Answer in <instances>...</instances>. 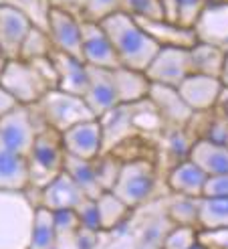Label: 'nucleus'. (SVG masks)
<instances>
[{"label": "nucleus", "instance_id": "nucleus-1", "mask_svg": "<svg viewBox=\"0 0 228 249\" xmlns=\"http://www.w3.org/2000/svg\"><path fill=\"white\" fill-rule=\"evenodd\" d=\"M101 27L105 29L113 49H115L121 67L146 71L151 59L160 51V45L147 33H144L133 17L125 15V12H113L111 17L101 20Z\"/></svg>", "mask_w": 228, "mask_h": 249}, {"label": "nucleus", "instance_id": "nucleus-2", "mask_svg": "<svg viewBox=\"0 0 228 249\" xmlns=\"http://www.w3.org/2000/svg\"><path fill=\"white\" fill-rule=\"evenodd\" d=\"M34 211L29 191H0V249H29Z\"/></svg>", "mask_w": 228, "mask_h": 249}, {"label": "nucleus", "instance_id": "nucleus-3", "mask_svg": "<svg viewBox=\"0 0 228 249\" xmlns=\"http://www.w3.org/2000/svg\"><path fill=\"white\" fill-rule=\"evenodd\" d=\"M29 177H31V189L41 191L55 180L63 172V162H65V146H63L61 132L53 128H45L36 134L33 150L29 154Z\"/></svg>", "mask_w": 228, "mask_h": 249}, {"label": "nucleus", "instance_id": "nucleus-4", "mask_svg": "<svg viewBox=\"0 0 228 249\" xmlns=\"http://www.w3.org/2000/svg\"><path fill=\"white\" fill-rule=\"evenodd\" d=\"M156 191V166L147 158L123 160L119 177L111 193L119 196L130 209L144 205Z\"/></svg>", "mask_w": 228, "mask_h": 249}, {"label": "nucleus", "instance_id": "nucleus-5", "mask_svg": "<svg viewBox=\"0 0 228 249\" xmlns=\"http://www.w3.org/2000/svg\"><path fill=\"white\" fill-rule=\"evenodd\" d=\"M0 87L16 99L18 106H34L50 89L31 61L12 59L0 71Z\"/></svg>", "mask_w": 228, "mask_h": 249}, {"label": "nucleus", "instance_id": "nucleus-6", "mask_svg": "<svg viewBox=\"0 0 228 249\" xmlns=\"http://www.w3.org/2000/svg\"><path fill=\"white\" fill-rule=\"evenodd\" d=\"M36 107H39L47 128H53L61 134L81 122L95 118L83 97L65 93L61 89H49L45 97L36 104Z\"/></svg>", "mask_w": 228, "mask_h": 249}, {"label": "nucleus", "instance_id": "nucleus-7", "mask_svg": "<svg viewBox=\"0 0 228 249\" xmlns=\"http://www.w3.org/2000/svg\"><path fill=\"white\" fill-rule=\"evenodd\" d=\"M149 83L178 87L188 75H192V61L190 49L180 47H160L158 55L144 71Z\"/></svg>", "mask_w": 228, "mask_h": 249}, {"label": "nucleus", "instance_id": "nucleus-8", "mask_svg": "<svg viewBox=\"0 0 228 249\" xmlns=\"http://www.w3.org/2000/svg\"><path fill=\"white\" fill-rule=\"evenodd\" d=\"M39 130L33 124L29 106H16L0 118V146L29 158Z\"/></svg>", "mask_w": 228, "mask_h": 249}, {"label": "nucleus", "instance_id": "nucleus-9", "mask_svg": "<svg viewBox=\"0 0 228 249\" xmlns=\"http://www.w3.org/2000/svg\"><path fill=\"white\" fill-rule=\"evenodd\" d=\"M47 33L50 36L55 51L71 55L75 59L83 61V49H81V20L69 15L65 10L49 8L47 15ZM85 63V61H83Z\"/></svg>", "mask_w": 228, "mask_h": 249}, {"label": "nucleus", "instance_id": "nucleus-10", "mask_svg": "<svg viewBox=\"0 0 228 249\" xmlns=\"http://www.w3.org/2000/svg\"><path fill=\"white\" fill-rule=\"evenodd\" d=\"M81 49H83V61L87 65L101 69L121 67L115 55V49H113L101 22L81 20Z\"/></svg>", "mask_w": 228, "mask_h": 249}, {"label": "nucleus", "instance_id": "nucleus-11", "mask_svg": "<svg viewBox=\"0 0 228 249\" xmlns=\"http://www.w3.org/2000/svg\"><path fill=\"white\" fill-rule=\"evenodd\" d=\"M65 154L95 160L99 154H103V126L97 118L81 122L61 134Z\"/></svg>", "mask_w": 228, "mask_h": 249}, {"label": "nucleus", "instance_id": "nucleus-12", "mask_svg": "<svg viewBox=\"0 0 228 249\" xmlns=\"http://www.w3.org/2000/svg\"><path fill=\"white\" fill-rule=\"evenodd\" d=\"M31 27L33 20L27 12L12 4H0V49H2L6 61L18 59L22 41Z\"/></svg>", "mask_w": 228, "mask_h": 249}, {"label": "nucleus", "instance_id": "nucleus-13", "mask_svg": "<svg viewBox=\"0 0 228 249\" xmlns=\"http://www.w3.org/2000/svg\"><path fill=\"white\" fill-rule=\"evenodd\" d=\"M176 89H178V93L182 95V99L192 111H210L216 107L224 85L218 77L192 73V75H188Z\"/></svg>", "mask_w": 228, "mask_h": 249}, {"label": "nucleus", "instance_id": "nucleus-14", "mask_svg": "<svg viewBox=\"0 0 228 249\" xmlns=\"http://www.w3.org/2000/svg\"><path fill=\"white\" fill-rule=\"evenodd\" d=\"M198 43H206L228 53V4L210 2L194 24Z\"/></svg>", "mask_w": 228, "mask_h": 249}, {"label": "nucleus", "instance_id": "nucleus-15", "mask_svg": "<svg viewBox=\"0 0 228 249\" xmlns=\"http://www.w3.org/2000/svg\"><path fill=\"white\" fill-rule=\"evenodd\" d=\"M89 69V87H87L85 93V104L89 106L91 114L99 120L113 107H117V93H115V85H113V77H111V69H101V67H91Z\"/></svg>", "mask_w": 228, "mask_h": 249}, {"label": "nucleus", "instance_id": "nucleus-16", "mask_svg": "<svg viewBox=\"0 0 228 249\" xmlns=\"http://www.w3.org/2000/svg\"><path fill=\"white\" fill-rule=\"evenodd\" d=\"M50 59H53V65L57 69V89L71 95L85 97L87 87H89V69H87V63L61 51H55V49L50 53Z\"/></svg>", "mask_w": 228, "mask_h": 249}, {"label": "nucleus", "instance_id": "nucleus-17", "mask_svg": "<svg viewBox=\"0 0 228 249\" xmlns=\"http://www.w3.org/2000/svg\"><path fill=\"white\" fill-rule=\"evenodd\" d=\"M147 99L154 104L162 120L174 124V126H186V124L192 122L194 111L188 107V104L182 99V95L178 93L176 87L151 83Z\"/></svg>", "mask_w": 228, "mask_h": 249}, {"label": "nucleus", "instance_id": "nucleus-18", "mask_svg": "<svg viewBox=\"0 0 228 249\" xmlns=\"http://www.w3.org/2000/svg\"><path fill=\"white\" fill-rule=\"evenodd\" d=\"M39 193H41L39 205L47 207L49 211L75 209L85 198V193L79 189L77 182H75L65 170H63L55 180H50L45 189H41Z\"/></svg>", "mask_w": 228, "mask_h": 249}, {"label": "nucleus", "instance_id": "nucleus-19", "mask_svg": "<svg viewBox=\"0 0 228 249\" xmlns=\"http://www.w3.org/2000/svg\"><path fill=\"white\" fill-rule=\"evenodd\" d=\"M133 18L144 29V33H147L160 47L192 49L198 43L194 29H182L168 20H151V18H139V17H133Z\"/></svg>", "mask_w": 228, "mask_h": 249}, {"label": "nucleus", "instance_id": "nucleus-20", "mask_svg": "<svg viewBox=\"0 0 228 249\" xmlns=\"http://www.w3.org/2000/svg\"><path fill=\"white\" fill-rule=\"evenodd\" d=\"M111 77H113V85H115L119 106H133L137 102L147 99L151 83L144 71L117 67V69H111Z\"/></svg>", "mask_w": 228, "mask_h": 249}, {"label": "nucleus", "instance_id": "nucleus-21", "mask_svg": "<svg viewBox=\"0 0 228 249\" xmlns=\"http://www.w3.org/2000/svg\"><path fill=\"white\" fill-rule=\"evenodd\" d=\"M188 158L204 170L208 177H218V174H228V146L212 142L208 138L194 140L190 148Z\"/></svg>", "mask_w": 228, "mask_h": 249}, {"label": "nucleus", "instance_id": "nucleus-22", "mask_svg": "<svg viewBox=\"0 0 228 249\" xmlns=\"http://www.w3.org/2000/svg\"><path fill=\"white\" fill-rule=\"evenodd\" d=\"M206 180L208 174L202 168H198L190 158L178 162L168 174V186L176 195H186L194 198H200L204 195Z\"/></svg>", "mask_w": 228, "mask_h": 249}, {"label": "nucleus", "instance_id": "nucleus-23", "mask_svg": "<svg viewBox=\"0 0 228 249\" xmlns=\"http://www.w3.org/2000/svg\"><path fill=\"white\" fill-rule=\"evenodd\" d=\"M29 160L0 146V191H29Z\"/></svg>", "mask_w": 228, "mask_h": 249}, {"label": "nucleus", "instance_id": "nucleus-24", "mask_svg": "<svg viewBox=\"0 0 228 249\" xmlns=\"http://www.w3.org/2000/svg\"><path fill=\"white\" fill-rule=\"evenodd\" d=\"M63 170H65L75 182H77V186L85 193V196L97 198L101 193H105L103 189H101L99 180H97L93 160H85V158H77V156L65 154Z\"/></svg>", "mask_w": 228, "mask_h": 249}, {"label": "nucleus", "instance_id": "nucleus-25", "mask_svg": "<svg viewBox=\"0 0 228 249\" xmlns=\"http://www.w3.org/2000/svg\"><path fill=\"white\" fill-rule=\"evenodd\" d=\"M198 225L210 233L228 231V198L226 196H200Z\"/></svg>", "mask_w": 228, "mask_h": 249}, {"label": "nucleus", "instance_id": "nucleus-26", "mask_svg": "<svg viewBox=\"0 0 228 249\" xmlns=\"http://www.w3.org/2000/svg\"><path fill=\"white\" fill-rule=\"evenodd\" d=\"M190 61H192V73L198 75H208V77H222L226 53L220 49L206 45V43H196L190 49Z\"/></svg>", "mask_w": 228, "mask_h": 249}, {"label": "nucleus", "instance_id": "nucleus-27", "mask_svg": "<svg viewBox=\"0 0 228 249\" xmlns=\"http://www.w3.org/2000/svg\"><path fill=\"white\" fill-rule=\"evenodd\" d=\"M208 4L210 0H162L163 18L182 29H194L198 17Z\"/></svg>", "mask_w": 228, "mask_h": 249}, {"label": "nucleus", "instance_id": "nucleus-28", "mask_svg": "<svg viewBox=\"0 0 228 249\" xmlns=\"http://www.w3.org/2000/svg\"><path fill=\"white\" fill-rule=\"evenodd\" d=\"M95 203H97L101 231H113V229H117L121 223H125V219H128L130 211H131L119 196H115L111 191L101 193L95 198Z\"/></svg>", "mask_w": 228, "mask_h": 249}, {"label": "nucleus", "instance_id": "nucleus-29", "mask_svg": "<svg viewBox=\"0 0 228 249\" xmlns=\"http://www.w3.org/2000/svg\"><path fill=\"white\" fill-rule=\"evenodd\" d=\"M57 229H55V215L43 205H36L31 245L29 249H53L57 245Z\"/></svg>", "mask_w": 228, "mask_h": 249}, {"label": "nucleus", "instance_id": "nucleus-30", "mask_svg": "<svg viewBox=\"0 0 228 249\" xmlns=\"http://www.w3.org/2000/svg\"><path fill=\"white\" fill-rule=\"evenodd\" d=\"M53 43H50V36L45 29H39L36 24H33L31 31L27 33L20 47V55L18 59L22 61H33V59H41V57H49L53 53Z\"/></svg>", "mask_w": 228, "mask_h": 249}, {"label": "nucleus", "instance_id": "nucleus-31", "mask_svg": "<svg viewBox=\"0 0 228 249\" xmlns=\"http://www.w3.org/2000/svg\"><path fill=\"white\" fill-rule=\"evenodd\" d=\"M198 201L200 198L186 196V195H176V198L168 207V217L174 225H198Z\"/></svg>", "mask_w": 228, "mask_h": 249}, {"label": "nucleus", "instance_id": "nucleus-32", "mask_svg": "<svg viewBox=\"0 0 228 249\" xmlns=\"http://www.w3.org/2000/svg\"><path fill=\"white\" fill-rule=\"evenodd\" d=\"M93 164H95V174H97V180L101 184V189L103 191H111L113 189V184H115L117 177H119V170H121V164H123V160L117 158L115 154H99L95 160H93Z\"/></svg>", "mask_w": 228, "mask_h": 249}, {"label": "nucleus", "instance_id": "nucleus-33", "mask_svg": "<svg viewBox=\"0 0 228 249\" xmlns=\"http://www.w3.org/2000/svg\"><path fill=\"white\" fill-rule=\"evenodd\" d=\"M121 12L139 18L166 20L163 18L162 0H121Z\"/></svg>", "mask_w": 228, "mask_h": 249}, {"label": "nucleus", "instance_id": "nucleus-34", "mask_svg": "<svg viewBox=\"0 0 228 249\" xmlns=\"http://www.w3.org/2000/svg\"><path fill=\"white\" fill-rule=\"evenodd\" d=\"M198 243V231L190 225H174L163 237L160 249H190Z\"/></svg>", "mask_w": 228, "mask_h": 249}, {"label": "nucleus", "instance_id": "nucleus-35", "mask_svg": "<svg viewBox=\"0 0 228 249\" xmlns=\"http://www.w3.org/2000/svg\"><path fill=\"white\" fill-rule=\"evenodd\" d=\"M113 12H121V0H87L79 20L101 22Z\"/></svg>", "mask_w": 228, "mask_h": 249}, {"label": "nucleus", "instance_id": "nucleus-36", "mask_svg": "<svg viewBox=\"0 0 228 249\" xmlns=\"http://www.w3.org/2000/svg\"><path fill=\"white\" fill-rule=\"evenodd\" d=\"M172 227H174V223L170 221L168 215L166 217L151 219L147 225H146L144 233H142V243L144 245H156V247H160L162 241H163V237L170 233Z\"/></svg>", "mask_w": 228, "mask_h": 249}, {"label": "nucleus", "instance_id": "nucleus-37", "mask_svg": "<svg viewBox=\"0 0 228 249\" xmlns=\"http://www.w3.org/2000/svg\"><path fill=\"white\" fill-rule=\"evenodd\" d=\"M75 213H77L79 223H81L83 229H89V231H95V233L101 231V223H99V213H97L95 198L85 196L83 201L77 207H75Z\"/></svg>", "mask_w": 228, "mask_h": 249}, {"label": "nucleus", "instance_id": "nucleus-38", "mask_svg": "<svg viewBox=\"0 0 228 249\" xmlns=\"http://www.w3.org/2000/svg\"><path fill=\"white\" fill-rule=\"evenodd\" d=\"M55 215V229H57V237L61 235H73L77 233L81 223L79 217L75 213V209H63V211H53Z\"/></svg>", "mask_w": 228, "mask_h": 249}, {"label": "nucleus", "instance_id": "nucleus-39", "mask_svg": "<svg viewBox=\"0 0 228 249\" xmlns=\"http://www.w3.org/2000/svg\"><path fill=\"white\" fill-rule=\"evenodd\" d=\"M202 196H226L228 198V174H218V177H208L204 195Z\"/></svg>", "mask_w": 228, "mask_h": 249}, {"label": "nucleus", "instance_id": "nucleus-40", "mask_svg": "<svg viewBox=\"0 0 228 249\" xmlns=\"http://www.w3.org/2000/svg\"><path fill=\"white\" fill-rule=\"evenodd\" d=\"M50 8H59V10H65L69 15H75V17H81V12L87 4V0H49Z\"/></svg>", "mask_w": 228, "mask_h": 249}, {"label": "nucleus", "instance_id": "nucleus-41", "mask_svg": "<svg viewBox=\"0 0 228 249\" xmlns=\"http://www.w3.org/2000/svg\"><path fill=\"white\" fill-rule=\"evenodd\" d=\"M77 235V249H93L95 247V237H97V233L95 231H89V229H83L79 227V231L75 233Z\"/></svg>", "mask_w": 228, "mask_h": 249}, {"label": "nucleus", "instance_id": "nucleus-42", "mask_svg": "<svg viewBox=\"0 0 228 249\" xmlns=\"http://www.w3.org/2000/svg\"><path fill=\"white\" fill-rule=\"evenodd\" d=\"M18 104H16V99L12 97L10 93H6L2 87H0V118L2 116H6L10 109H15Z\"/></svg>", "mask_w": 228, "mask_h": 249}, {"label": "nucleus", "instance_id": "nucleus-43", "mask_svg": "<svg viewBox=\"0 0 228 249\" xmlns=\"http://www.w3.org/2000/svg\"><path fill=\"white\" fill-rule=\"evenodd\" d=\"M222 85L228 89V53H226V61H224V69H222V77H220Z\"/></svg>", "mask_w": 228, "mask_h": 249}, {"label": "nucleus", "instance_id": "nucleus-44", "mask_svg": "<svg viewBox=\"0 0 228 249\" xmlns=\"http://www.w3.org/2000/svg\"><path fill=\"white\" fill-rule=\"evenodd\" d=\"M4 65H6V57H4V53H2V49H0V71H2Z\"/></svg>", "mask_w": 228, "mask_h": 249}, {"label": "nucleus", "instance_id": "nucleus-45", "mask_svg": "<svg viewBox=\"0 0 228 249\" xmlns=\"http://www.w3.org/2000/svg\"><path fill=\"white\" fill-rule=\"evenodd\" d=\"M137 249H160V247H156V245H144V243H139V247Z\"/></svg>", "mask_w": 228, "mask_h": 249}, {"label": "nucleus", "instance_id": "nucleus-46", "mask_svg": "<svg viewBox=\"0 0 228 249\" xmlns=\"http://www.w3.org/2000/svg\"><path fill=\"white\" fill-rule=\"evenodd\" d=\"M190 249H206V247H204V245H200V243H196L194 247H190Z\"/></svg>", "mask_w": 228, "mask_h": 249}, {"label": "nucleus", "instance_id": "nucleus-47", "mask_svg": "<svg viewBox=\"0 0 228 249\" xmlns=\"http://www.w3.org/2000/svg\"><path fill=\"white\" fill-rule=\"evenodd\" d=\"M210 2H220V4H228V0H210Z\"/></svg>", "mask_w": 228, "mask_h": 249}, {"label": "nucleus", "instance_id": "nucleus-48", "mask_svg": "<svg viewBox=\"0 0 228 249\" xmlns=\"http://www.w3.org/2000/svg\"><path fill=\"white\" fill-rule=\"evenodd\" d=\"M224 237H226V239H228V235H224ZM224 245H226V247H228V241H224Z\"/></svg>", "mask_w": 228, "mask_h": 249}, {"label": "nucleus", "instance_id": "nucleus-49", "mask_svg": "<svg viewBox=\"0 0 228 249\" xmlns=\"http://www.w3.org/2000/svg\"><path fill=\"white\" fill-rule=\"evenodd\" d=\"M224 144H226V146H228V134H226V142H224Z\"/></svg>", "mask_w": 228, "mask_h": 249}, {"label": "nucleus", "instance_id": "nucleus-50", "mask_svg": "<svg viewBox=\"0 0 228 249\" xmlns=\"http://www.w3.org/2000/svg\"><path fill=\"white\" fill-rule=\"evenodd\" d=\"M53 249H59V247H57V245H55V247H53Z\"/></svg>", "mask_w": 228, "mask_h": 249}]
</instances>
